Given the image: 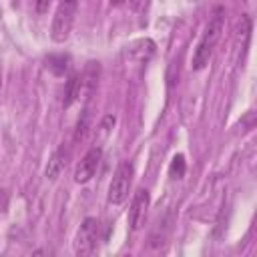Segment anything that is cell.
<instances>
[{
  "label": "cell",
  "mask_w": 257,
  "mask_h": 257,
  "mask_svg": "<svg viewBox=\"0 0 257 257\" xmlns=\"http://www.w3.org/2000/svg\"><path fill=\"white\" fill-rule=\"evenodd\" d=\"M223 20H225V10L219 6L215 8L213 16L209 18L205 30H203V36L193 52V60H191V66L193 70H201L209 64V58L213 54V48L217 44V40L221 38V32H223Z\"/></svg>",
  "instance_id": "6da1fadb"
},
{
  "label": "cell",
  "mask_w": 257,
  "mask_h": 257,
  "mask_svg": "<svg viewBox=\"0 0 257 257\" xmlns=\"http://www.w3.org/2000/svg\"><path fill=\"white\" fill-rule=\"evenodd\" d=\"M98 231H100V223L94 217H86L74 235V253L80 257L92 255L96 251Z\"/></svg>",
  "instance_id": "7a4b0ae2"
},
{
  "label": "cell",
  "mask_w": 257,
  "mask_h": 257,
  "mask_svg": "<svg viewBox=\"0 0 257 257\" xmlns=\"http://www.w3.org/2000/svg\"><path fill=\"white\" fill-rule=\"evenodd\" d=\"M74 14H76V4H68V2H60L54 18H52V28H50V38L56 44H62L68 40L72 24H74Z\"/></svg>",
  "instance_id": "3957f363"
},
{
  "label": "cell",
  "mask_w": 257,
  "mask_h": 257,
  "mask_svg": "<svg viewBox=\"0 0 257 257\" xmlns=\"http://www.w3.org/2000/svg\"><path fill=\"white\" fill-rule=\"evenodd\" d=\"M133 165L131 163H120L112 175L110 187H108V203L112 205H122L128 197L131 191V183H133Z\"/></svg>",
  "instance_id": "277c9868"
},
{
  "label": "cell",
  "mask_w": 257,
  "mask_h": 257,
  "mask_svg": "<svg viewBox=\"0 0 257 257\" xmlns=\"http://www.w3.org/2000/svg\"><path fill=\"white\" fill-rule=\"evenodd\" d=\"M149 207H151V195L147 189H137L135 197H133V203H131V211H128V225L133 231H139L143 229L145 221H147V215H149Z\"/></svg>",
  "instance_id": "5b68a950"
},
{
  "label": "cell",
  "mask_w": 257,
  "mask_h": 257,
  "mask_svg": "<svg viewBox=\"0 0 257 257\" xmlns=\"http://www.w3.org/2000/svg\"><path fill=\"white\" fill-rule=\"evenodd\" d=\"M100 157H102L100 147H92V149L86 151V155L82 157V161L78 163V167L74 171V181L78 185H84L94 177V173L98 169V163H100Z\"/></svg>",
  "instance_id": "8992f818"
},
{
  "label": "cell",
  "mask_w": 257,
  "mask_h": 257,
  "mask_svg": "<svg viewBox=\"0 0 257 257\" xmlns=\"http://www.w3.org/2000/svg\"><path fill=\"white\" fill-rule=\"evenodd\" d=\"M66 163H68V151H66L64 145H62L58 151L52 153V157H50V161H48V165H46V171H44L46 179H48V181H56V179L60 177V173L64 171Z\"/></svg>",
  "instance_id": "52a82bcc"
},
{
  "label": "cell",
  "mask_w": 257,
  "mask_h": 257,
  "mask_svg": "<svg viewBox=\"0 0 257 257\" xmlns=\"http://www.w3.org/2000/svg\"><path fill=\"white\" fill-rule=\"evenodd\" d=\"M98 70H100L98 62H88V66L80 74V94L90 96L94 92L96 82H98Z\"/></svg>",
  "instance_id": "ba28073f"
},
{
  "label": "cell",
  "mask_w": 257,
  "mask_h": 257,
  "mask_svg": "<svg viewBox=\"0 0 257 257\" xmlns=\"http://www.w3.org/2000/svg\"><path fill=\"white\" fill-rule=\"evenodd\" d=\"M46 70L52 72L54 76H64L70 68V56L68 54H50L46 56Z\"/></svg>",
  "instance_id": "9c48e42d"
},
{
  "label": "cell",
  "mask_w": 257,
  "mask_h": 257,
  "mask_svg": "<svg viewBox=\"0 0 257 257\" xmlns=\"http://www.w3.org/2000/svg\"><path fill=\"white\" fill-rule=\"evenodd\" d=\"M78 96H80V76H78V74H72V76H68L66 86H64L62 106H64V108H68V106H70Z\"/></svg>",
  "instance_id": "30bf717a"
},
{
  "label": "cell",
  "mask_w": 257,
  "mask_h": 257,
  "mask_svg": "<svg viewBox=\"0 0 257 257\" xmlns=\"http://www.w3.org/2000/svg\"><path fill=\"white\" fill-rule=\"evenodd\" d=\"M185 173H187L185 157H183V155H175L173 161H171V167H169V175H171V179H183Z\"/></svg>",
  "instance_id": "8fae6325"
},
{
  "label": "cell",
  "mask_w": 257,
  "mask_h": 257,
  "mask_svg": "<svg viewBox=\"0 0 257 257\" xmlns=\"http://www.w3.org/2000/svg\"><path fill=\"white\" fill-rule=\"evenodd\" d=\"M88 110H84L82 112V116L78 118V122H76V128H74V143H78V141H84V137H86V133H88Z\"/></svg>",
  "instance_id": "7c38bea8"
},
{
  "label": "cell",
  "mask_w": 257,
  "mask_h": 257,
  "mask_svg": "<svg viewBox=\"0 0 257 257\" xmlns=\"http://www.w3.org/2000/svg\"><path fill=\"white\" fill-rule=\"evenodd\" d=\"M126 2H128V8L133 12H143L149 6V0H126Z\"/></svg>",
  "instance_id": "4fadbf2b"
},
{
  "label": "cell",
  "mask_w": 257,
  "mask_h": 257,
  "mask_svg": "<svg viewBox=\"0 0 257 257\" xmlns=\"http://www.w3.org/2000/svg\"><path fill=\"white\" fill-rule=\"evenodd\" d=\"M50 6V0H34V12L36 14H46Z\"/></svg>",
  "instance_id": "5bb4252c"
},
{
  "label": "cell",
  "mask_w": 257,
  "mask_h": 257,
  "mask_svg": "<svg viewBox=\"0 0 257 257\" xmlns=\"http://www.w3.org/2000/svg\"><path fill=\"white\" fill-rule=\"evenodd\" d=\"M6 207H8V193L4 189H0V215L6 211Z\"/></svg>",
  "instance_id": "9a60e30c"
},
{
  "label": "cell",
  "mask_w": 257,
  "mask_h": 257,
  "mask_svg": "<svg viewBox=\"0 0 257 257\" xmlns=\"http://www.w3.org/2000/svg\"><path fill=\"white\" fill-rule=\"evenodd\" d=\"M108 2H110V4H112V6H116V4H120V2H122V0H108Z\"/></svg>",
  "instance_id": "2e32d148"
},
{
  "label": "cell",
  "mask_w": 257,
  "mask_h": 257,
  "mask_svg": "<svg viewBox=\"0 0 257 257\" xmlns=\"http://www.w3.org/2000/svg\"><path fill=\"white\" fill-rule=\"evenodd\" d=\"M60 2H68V4H78V0H60Z\"/></svg>",
  "instance_id": "e0dca14e"
},
{
  "label": "cell",
  "mask_w": 257,
  "mask_h": 257,
  "mask_svg": "<svg viewBox=\"0 0 257 257\" xmlns=\"http://www.w3.org/2000/svg\"><path fill=\"white\" fill-rule=\"evenodd\" d=\"M0 86H2V78H0Z\"/></svg>",
  "instance_id": "ac0fdd59"
}]
</instances>
